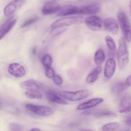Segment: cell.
I'll list each match as a JSON object with an SVG mask.
<instances>
[{"mask_svg": "<svg viewBox=\"0 0 131 131\" xmlns=\"http://www.w3.org/2000/svg\"><path fill=\"white\" fill-rule=\"evenodd\" d=\"M116 57L119 69L121 70L125 69L129 62V51L127 43L124 38L119 40Z\"/></svg>", "mask_w": 131, "mask_h": 131, "instance_id": "1", "label": "cell"}, {"mask_svg": "<svg viewBox=\"0 0 131 131\" xmlns=\"http://www.w3.org/2000/svg\"><path fill=\"white\" fill-rule=\"evenodd\" d=\"M57 93L63 99L75 102L86 99L90 95L91 92L88 90H80L77 91H59Z\"/></svg>", "mask_w": 131, "mask_h": 131, "instance_id": "2", "label": "cell"}, {"mask_svg": "<svg viewBox=\"0 0 131 131\" xmlns=\"http://www.w3.org/2000/svg\"><path fill=\"white\" fill-rule=\"evenodd\" d=\"M118 21L124 35V38L127 42H131V25L127 16L124 12L118 13Z\"/></svg>", "mask_w": 131, "mask_h": 131, "instance_id": "3", "label": "cell"}, {"mask_svg": "<svg viewBox=\"0 0 131 131\" xmlns=\"http://www.w3.org/2000/svg\"><path fill=\"white\" fill-rule=\"evenodd\" d=\"M83 20V17L81 15L64 17L52 23L51 25V28L52 29L56 28H64L65 27L79 24L81 23Z\"/></svg>", "mask_w": 131, "mask_h": 131, "instance_id": "4", "label": "cell"}, {"mask_svg": "<svg viewBox=\"0 0 131 131\" xmlns=\"http://www.w3.org/2000/svg\"><path fill=\"white\" fill-rule=\"evenodd\" d=\"M25 107L29 111L40 116H49L53 115L54 113L51 107L46 106L26 104Z\"/></svg>", "mask_w": 131, "mask_h": 131, "instance_id": "5", "label": "cell"}, {"mask_svg": "<svg viewBox=\"0 0 131 131\" xmlns=\"http://www.w3.org/2000/svg\"><path fill=\"white\" fill-rule=\"evenodd\" d=\"M101 10V6L98 3H92L84 6H78V15H94Z\"/></svg>", "mask_w": 131, "mask_h": 131, "instance_id": "6", "label": "cell"}, {"mask_svg": "<svg viewBox=\"0 0 131 131\" xmlns=\"http://www.w3.org/2000/svg\"><path fill=\"white\" fill-rule=\"evenodd\" d=\"M61 9V6L56 1H49L44 4L42 8V12L43 15H52L58 13Z\"/></svg>", "mask_w": 131, "mask_h": 131, "instance_id": "7", "label": "cell"}, {"mask_svg": "<svg viewBox=\"0 0 131 131\" xmlns=\"http://www.w3.org/2000/svg\"><path fill=\"white\" fill-rule=\"evenodd\" d=\"M84 23L92 31H99L102 28V20L97 15L88 17L84 20Z\"/></svg>", "mask_w": 131, "mask_h": 131, "instance_id": "8", "label": "cell"}, {"mask_svg": "<svg viewBox=\"0 0 131 131\" xmlns=\"http://www.w3.org/2000/svg\"><path fill=\"white\" fill-rule=\"evenodd\" d=\"M8 72L10 75L17 78H21L26 74V70L24 67L17 63H13L8 67Z\"/></svg>", "mask_w": 131, "mask_h": 131, "instance_id": "9", "label": "cell"}, {"mask_svg": "<svg viewBox=\"0 0 131 131\" xmlns=\"http://www.w3.org/2000/svg\"><path fill=\"white\" fill-rule=\"evenodd\" d=\"M20 86L26 91H40L43 88V84L35 79H28L22 82L20 84Z\"/></svg>", "mask_w": 131, "mask_h": 131, "instance_id": "10", "label": "cell"}, {"mask_svg": "<svg viewBox=\"0 0 131 131\" xmlns=\"http://www.w3.org/2000/svg\"><path fill=\"white\" fill-rule=\"evenodd\" d=\"M119 113L126 114L131 112V94L127 93L123 96L119 104Z\"/></svg>", "mask_w": 131, "mask_h": 131, "instance_id": "11", "label": "cell"}, {"mask_svg": "<svg viewBox=\"0 0 131 131\" xmlns=\"http://www.w3.org/2000/svg\"><path fill=\"white\" fill-rule=\"evenodd\" d=\"M24 3H25V1H22V0H15V1H10L4 8L3 13L5 16L10 17L12 15L17 9L23 6Z\"/></svg>", "mask_w": 131, "mask_h": 131, "instance_id": "12", "label": "cell"}, {"mask_svg": "<svg viewBox=\"0 0 131 131\" xmlns=\"http://www.w3.org/2000/svg\"><path fill=\"white\" fill-rule=\"evenodd\" d=\"M103 26L107 31L113 35H117L119 31V26L116 19L113 17H107L103 21Z\"/></svg>", "mask_w": 131, "mask_h": 131, "instance_id": "13", "label": "cell"}, {"mask_svg": "<svg viewBox=\"0 0 131 131\" xmlns=\"http://www.w3.org/2000/svg\"><path fill=\"white\" fill-rule=\"evenodd\" d=\"M103 102L104 99L102 98H93L79 104L76 109L78 111L90 110V109L97 107V106L102 104Z\"/></svg>", "mask_w": 131, "mask_h": 131, "instance_id": "14", "label": "cell"}, {"mask_svg": "<svg viewBox=\"0 0 131 131\" xmlns=\"http://www.w3.org/2000/svg\"><path fill=\"white\" fill-rule=\"evenodd\" d=\"M116 69V63L113 58L107 59L106 62L104 70V75L106 79H110L115 74Z\"/></svg>", "mask_w": 131, "mask_h": 131, "instance_id": "15", "label": "cell"}, {"mask_svg": "<svg viewBox=\"0 0 131 131\" xmlns=\"http://www.w3.org/2000/svg\"><path fill=\"white\" fill-rule=\"evenodd\" d=\"M17 23V19L15 18H11L8 19L4 24H3L2 26L0 28V40L2 39L3 37H5L7 33L10 32L12 28L15 26Z\"/></svg>", "mask_w": 131, "mask_h": 131, "instance_id": "16", "label": "cell"}, {"mask_svg": "<svg viewBox=\"0 0 131 131\" xmlns=\"http://www.w3.org/2000/svg\"><path fill=\"white\" fill-rule=\"evenodd\" d=\"M78 6L74 5H66L61 8L60 11L58 13V16L66 17L68 15H78Z\"/></svg>", "mask_w": 131, "mask_h": 131, "instance_id": "17", "label": "cell"}, {"mask_svg": "<svg viewBox=\"0 0 131 131\" xmlns=\"http://www.w3.org/2000/svg\"><path fill=\"white\" fill-rule=\"evenodd\" d=\"M46 95H47V99H48L51 102H53V103L58 104L60 105L68 104V102H67L65 99L61 98L57 93L54 92V91H47V93H46Z\"/></svg>", "mask_w": 131, "mask_h": 131, "instance_id": "18", "label": "cell"}, {"mask_svg": "<svg viewBox=\"0 0 131 131\" xmlns=\"http://www.w3.org/2000/svg\"><path fill=\"white\" fill-rule=\"evenodd\" d=\"M86 115H92L96 118L116 116L115 113L110 111V110H97L92 111H90V110H88L86 112Z\"/></svg>", "mask_w": 131, "mask_h": 131, "instance_id": "19", "label": "cell"}, {"mask_svg": "<svg viewBox=\"0 0 131 131\" xmlns=\"http://www.w3.org/2000/svg\"><path fill=\"white\" fill-rule=\"evenodd\" d=\"M102 72V67L101 66H97L93 69L88 74L86 78V83L88 84H93L99 78V75Z\"/></svg>", "mask_w": 131, "mask_h": 131, "instance_id": "20", "label": "cell"}, {"mask_svg": "<svg viewBox=\"0 0 131 131\" xmlns=\"http://www.w3.org/2000/svg\"><path fill=\"white\" fill-rule=\"evenodd\" d=\"M106 60V54L104 51L101 49L97 50L94 55L95 63L97 66H101L105 61Z\"/></svg>", "mask_w": 131, "mask_h": 131, "instance_id": "21", "label": "cell"}, {"mask_svg": "<svg viewBox=\"0 0 131 131\" xmlns=\"http://www.w3.org/2000/svg\"><path fill=\"white\" fill-rule=\"evenodd\" d=\"M105 42L110 52L114 54L116 51V45L113 38L111 36H106L105 37Z\"/></svg>", "mask_w": 131, "mask_h": 131, "instance_id": "22", "label": "cell"}, {"mask_svg": "<svg viewBox=\"0 0 131 131\" xmlns=\"http://www.w3.org/2000/svg\"><path fill=\"white\" fill-rule=\"evenodd\" d=\"M127 85L125 83H118L113 85L111 88V91L113 93L116 95H119L123 93L125 90H126Z\"/></svg>", "mask_w": 131, "mask_h": 131, "instance_id": "23", "label": "cell"}, {"mask_svg": "<svg viewBox=\"0 0 131 131\" xmlns=\"http://www.w3.org/2000/svg\"><path fill=\"white\" fill-rule=\"evenodd\" d=\"M26 97L30 99H37L40 100L42 99V93H40V91H35V90H29L26 91L25 93H24Z\"/></svg>", "mask_w": 131, "mask_h": 131, "instance_id": "24", "label": "cell"}, {"mask_svg": "<svg viewBox=\"0 0 131 131\" xmlns=\"http://www.w3.org/2000/svg\"><path fill=\"white\" fill-rule=\"evenodd\" d=\"M120 128V124L117 122H111L104 125L102 127V131H116Z\"/></svg>", "mask_w": 131, "mask_h": 131, "instance_id": "25", "label": "cell"}, {"mask_svg": "<svg viewBox=\"0 0 131 131\" xmlns=\"http://www.w3.org/2000/svg\"><path fill=\"white\" fill-rule=\"evenodd\" d=\"M41 61H42V65L46 68L51 67V66L52 63V58L51 55L49 54H46L42 57Z\"/></svg>", "mask_w": 131, "mask_h": 131, "instance_id": "26", "label": "cell"}, {"mask_svg": "<svg viewBox=\"0 0 131 131\" xmlns=\"http://www.w3.org/2000/svg\"><path fill=\"white\" fill-rule=\"evenodd\" d=\"M38 19H39V17H38V16H37V15H35V16H33L32 17L29 18V19H27V20H25V21L23 23V24H22L21 28H26V27L31 25V24H33L34 23L37 22V20H38Z\"/></svg>", "mask_w": 131, "mask_h": 131, "instance_id": "27", "label": "cell"}, {"mask_svg": "<svg viewBox=\"0 0 131 131\" xmlns=\"http://www.w3.org/2000/svg\"><path fill=\"white\" fill-rule=\"evenodd\" d=\"M45 74H46V77L49 79H53L54 77L55 76V72L54 70L52 69L51 67H48L46 68V70H45Z\"/></svg>", "mask_w": 131, "mask_h": 131, "instance_id": "28", "label": "cell"}, {"mask_svg": "<svg viewBox=\"0 0 131 131\" xmlns=\"http://www.w3.org/2000/svg\"><path fill=\"white\" fill-rule=\"evenodd\" d=\"M10 129L11 131H22L23 127L17 123H12L10 124Z\"/></svg>", "mask_w": 131, "mask_h": 131, "instance_id": "29", "label": "cell"}, {"mask_svg": "<svg viewBox=\"0 0 131 131\" xmlns=\"http://www.w3.org/2000/svg\"><path fill=\"white\" fill-rule=\"evenodd\" d=\"M52 80H53L54 83L57 86H61L63 83V80L62 78L58 74H56L53 79H52Z\"/></svg>", "mask_w": 131, "mask_h": 131, "instance_id": "30", "label": "cell"}, {"mask_svg": "<svg viewBox=\"0 0 131 131\" xmlns=\"http://www.w3.org/2000/svg\"><path fill=\"white\" fill-rule=\"evenodd\" d=\"M65 30V28H56V29H52L51 30V35H52L54 36L58 35L60 34L62 32H63Z\"/></svg>", "mask_w": 131, "mask_h": 131, "instance_id": "31", "label": "cell"}, {"mask_svg": "<svg viewBox=\"0 0 131 131\" xmlns=\"http://www.w3.org/2000/svg\"><path fill=\"white\" fill-rule=\"evenodd\" d=\"M125 83L127 87H131V75L127 77V78L125 80Z\"/></svg>", "mask_w": 131, "mask_h": 131, "instance_id": "32", "label": "cell"}, {"mask_svg": "<svg viewBox=\"0 0 131 131\" xmlns=\"http://www.w3.org/2000/svg\"><path fill=\"white\" fill-rule=\"evenodd\" d=\"M126 124L128 125V126L131 127V116H130V117H129V118L127 119Z\"/></svg>", "mask_w": 131, "mask_h": 131, "instance_id": "33", "label": "cell"}, {"mask_svg": "<svg viewBox=\"0 0 131 131\" xmlns=\"http://www.w3.org/2000/svg\"><path fill=\"white\" fill-rule=\"evenodd\" d=\"M29 131H42V130H40V129H38V128H33V129H31Z\"/></svg>", "mask_w": 131, "mask_h": 131, "instance_id": "34", "label": "cell"}, {"mask_svg": "<svg viewBox=\"0 0 131 131\" xmlns=\"http://www.w3.org/2000/svg\"><path fill=\"white\" fill-rule=\"evenodd\" d=\"M129 6H130V14H131V1H130V5H129Z\"/></svg>", "mask_w": 131, "mask_h": 131, "instance_id": "35", "label": "cell"}, {"mask_svg": "<svg viewBox=\"0 0 131 131\" xmlns=\"http://www.w3.org/2000/svg\"><path fill=\"white\" fill-rule=\"evenodd\" d=\"M81 131H92L91 130H81Z\"/></svg>", "mask_w": 131, "mask_h": 131, "instance_id": "36", "label": "cell"}]
</instances>
